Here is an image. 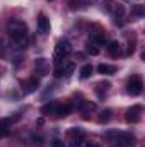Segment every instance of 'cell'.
<instances>
[{
	"mask_svg": "<svg viewBox=\"0 0 145 147\" xmlns=\"http://www.w3.org/2000/svg\"><path fill=\"white\" fill-rule=\"evenodd\" d=\"M9 29V38L10 41L17 46V48H24L29 41V33H28V26L19 21V19H12L7 26Z\"/></svg>",
	"mask_w": 145,
	"mask_h": 147,
	"instance_id": "obj_1",
	"label": "cell"
},
{
	"mask_svg": "<svg viewBox=\"0 0 145 147\" xmlns=\"http://www.w3.org/2000/svg\"><path fill=\"white\" fill-rule=\"evenodd\" d=\"M70 53H72V45H70L68 41H65V39H60V41L56 43V46H55V53H53V60H55V63H56V65H62V63L68 58Z\"/></svg>",
	"mask_w": 145,
	"mask_h": 147,
	"instance_id": "obj_2",
	"label": "cell"
},
{
	"mask_svg": "<svg viewBox=\"0 0 145 147\" xmlns=\"http://www.w3.org/2000/svg\"><path fill=\"white\" fill-rule=\"evenodd\" d=\"M109 139H113L119 147H133L135 146V137L126 132H109Z\"/></svg>",
	"mask_w": 145,
	"mask_h": 147,
	"instance_id": "obj_3",
	"label": "cell"
},
{
	"mask_svg": "<svg viewBox=\"0 0 145 147\" xmlns=\"http://www.w3.org/2000/svg\"><path fill=\"white\" fill-rule=\"evenodd\" d=\"M126 91H128L130 96H138V94H142V91H144V82H142V79L137 77V75L132 77V79L128 80Z\"/></svg>",
	"mask_w": 145,
	"mask_h": 147,
	"instance_id": "obj_4",
	"label": "cell"
},
{
	"mask_svg": "<svg viewBox=\"0 0 145 147\" xmlns=\"http://www.w3.org/2000/svg\"><path fill=\"white\" fill-rule=\"evenodd\" d=\"M84 142V132L80 128L68 130V147H82Z\"/></svg>",
	"mask_w": 145,
	"mask_h": 147,
	"instance_id": "obj_5",
	"label": "cell"
},
{
	"mask_svg": "<svg viewBox=\"0 0 145 147\" xmlns=\"http://www.w3.org/2000/svg\"><path fill=\"white\" fill-rule=\"evenodd\" d=\"M140 116H142V106L140 105H135L126 111V121L128 123H137L140 120Z\"/></svg>",
	"mask_w": 145,
	"mask_h": 147,
	"instance_id": "obj_6",
	"label": "cell"
},
{
	"mask_svg": "<svg viewBox=\"0 0 145 147\" xmlns=\"http://www.w3.org/2000/svg\"><path fill=\"white\" fill-rule=\"evenodd\" d=\"M75 70V65H73L72 62H68V63H63V65H56V70H55V75L56 77H70Z\"/></svg>",
	"mask_w": 145,
	"mask_h": 147,
	"instance_id": "obj_7",
	"label": "cell"
},
{
	"mask_svg": "<svg viewBox=\"0 0 145 147\" xmlns=\"http://www.w3.org/2000/svg\"><path fill=\"white\" fill-rule=\"evenodd\" d=\"M106 10L108 12H111L114 17H121L123 16V12H125V9H123V5H119V3H116V2H111V0H108L106 2Z\"/></svg>",
	"mask_w": 145,
	"mask_h": 147,
	"instance_id": "obj_8",
	"label": "cell"
},
{
	"mask_svg": "<svg viewBox=\"0 0 145 147\" xmlns=\"http://www.w3.org/2000/svg\"><path fill=\"white\" fill-rule=\"evenodd\" d=\"M38 31L41 34H46L50 31V19L44 16V14H39L38 16Z\"/></svg>",
	"mask_w": 145,
	"mask_h": 147,
	"instance_id": "obj_9",
	"label": "cell"
},
{
	"mask_svg": "<svg viewBox=\"0 0 145 147\" xmlns=\"http://www.w3.org/2000/svg\"><path fill=\"white\" fill-rule=\"evenodd\" d=\"M38 87H39V80L38 79H31V80H28L26 84H24V92L26 94H31V92H34Z\"/></svg>",
	"mask_w": 145,
	"mask_h": 147,
	"instance_id": "obj_10",
	"label": "cell"
},
{
	"mask_svg": "<svg viewBox=\"0 0 145 147\" xmlns=\"http://www.w3.org/2000/svg\"><path fill=\"white\" fill-rule=\"evenodd\" d=\"M97 72L103 74V75H111V74L116 72V67L114 65H108V63H101V65H97Z\"/></svg>",
	"mask_w": 145,
	"mask_h": 147,
	"instance_id": "obj_11",
	"label": "cell"
},
{
	"mask_svg": "<svg viewBox=\"0 0 145 147\" xmlns=\"http://www.w3.org/2000/svg\"><path fill=\"white\" fill-rule=\"evenodd\" d=\"M70 111H72V106H70V105H62V106H56V108H55L56 116H67Z\"/></svg>",
	"mask_w": 145,
	"mask_h": 147,
	"instance_id": "obj_12",
	"label": "cell"
},
{
	"mask_svg": "<svg viewBox=\"0 0 145 147\" xmlns=\"http://www.w3.org/2000/svg\"><path fill=\"white\" fill-rule=\"evenodd\" d=\"M94 72V69H92V65L91 63H87V65H84L82 69H80V79H89L91 75Z\"/></svg>",
	"mask_w": 145,
	"mask_h": 147,
	"instance_id": "obj_13",
	"label": "cell"
},
{
	"mask_svg": "<svg viewBox=\"0 0 145 147\" xmlns=\"http://www.w3.org/2000/svg\"><path fill=\"white\" fill-rule=\"evenodd\" d=\"M108 51H109V55L116 57V55L119 53V43H118V41H109L108 43Z\"/></svg>",
	"mask_w": 145,
	"mask_h": 147,
	"instance_id": "obj_14",
	"label": "cell"
},
{
	"mask_svg": "<svg viewBox=\"0 0 145 147\" xmlns=\"http://www.w3.org/2000/svg\"><path fill=\"white\" fill-rule=\"evenodd\" d=\"M109 82H101V84H97V94H99V98H103L106 92H108V89H109Z\"/></svg>",
	"mask_w": 145,
	"mask_h": 147,
	"instance_id": "obj_15",
	"label": "cell"
},
{
	"mask_svg": "<svg viewBox=\"0 0 145 147\" xmlns=\"http://www.w3.org/2000/svg\"><path fill=\"white\" fill-rule=\"evenodd\" d=\"M92 39H94L96 43H99V45H103V43L106 41V33H104V31H99V33H94V34H92Z\"/></svg>",
	"mask_w": 145,
	"mask_h": 147,
	"instance_id": "obj_16",
	"label": "cell"
},
{
	"mask_svg": "<svg viewBox=\"0 0 145 147\" xmlns=\"http://www.w3.org/2000/svg\"><path fill=\"white\" fill-rule=\"evenodd\" d=\"M36 69L43 74L46 72V60H44V58H38L36 60Z\"/></svg>",
	"mask_w": 145,
	"mask_h": 147,
	"instance_id": "obj_17",
	"label": "cell"
},
{
	"mask_svg": "<svg viewBox=\"0 0 145 147\" xmlns=\"http://www.w3.org/2000/svg\"><path fill=\"white\" fill-rule=\"evenodd\" d=\"M109 118H111V111H109V110L101 111V116H99V121H101V123H106V121H109Z\"/></svg>",
	"mask_w": 145,
	"mask_h": 147,
	"instance_id": "obj_18",
	"label": "cell"
},
{
	"mask_svg": "<svg viewBox=\"0 0 145 147\" xmlns=\"http://www.w3.org/2000/svg\"><path fill=\"white\" fill-rule=\"evenodd\" d=\"M132 12H133L135 16H138V17H142V16H144V7H142V5H135Z\"/></svg>",
	"mask_w": 145,
	"mask_h": 147,
	"instance_id": "obj_19",
	"label": "cell"
},
{
	"mask_svg": "<svg viewBox=\"0 0 145 147\" xmlns=\"http://www.w3.org/2000/svg\"><path fill=\"white\" fill-rule=\"evenodd\" d=\"M87 51H89L91 55H97V53H99V50H97L94 45H89V46H87Z\"/></svg>",
	"mask_w": 145,
	"mask_h": 147,
	"instance_id": "obj_20",
	"label": "cell"
},
{
	"mask_svg": "<svg viewBox=\"0 0 145 147\" xmlns=\"http://www.w3.org/2000/svg\"><path fill=\"white\" fill-rule=\"evenodd\" d=\"M51 146L53 147H63V142L58 140V139H53V140H51Z\"/></svg>",
	"mask_w": 145,
	"mask_h": 147,
	"instance_id": "obj_21",
	"label": "cell"
},
{
	"mask_svg": "<svg viewBox=\"0 0 145 147\" xmlns=\"http://www.w3.org/2000/svg\"><path fill=\"white\" fill-rule=\"evenodd\" d=\"M5 55V46H3V43L0 41V57H3Z\"/></svg>",
	"mask_w": 145,
	"mask_h": 147,
	"instance_id": "obj_22",
	"label": "cell"
},
{
	"mask_svg": "<svg viewBox=\"0 0 145 147\" xmlns=\"http://www.w3.org/2000/svg\"><path fill=\"white\" fill-rule=\"evenodd\" d=\"M85 147H101V146H99V144H94V142H87Z\"/></svg>",
	"mask_w": 145,
	"mask_h": 147,
	"instance_id": "obj_23",
	"label": "cell"
},
{
	"mask_svg": "<svg viewBox=\"0 0 145 147\" xmlns=\"http://www.w3.org/2000/svg\"><path fill=\"white\" fill-rule=\"evenodd\" d=\"M5 134H7V132H5V130H2V128H0V139H2V137H3V135H5Z\"/></svg>",
	"mask_w": 145,
	"mask_h": 147,
	"instance_id": "obj_24",
	"label": "cell"
},
{
	"mask_svg": "<svg viewBox=\"0 0 145 147\" xmlns=\"http://www.w3.org/2000/svg\"><path fill=\"white\" fill-rule=\"evenodd\" d=\"M50 2H53V0H50Z\"/></svg>",
	"mask_w": 145,
	"mask_h": 147,
	"instance_id": "obj_25",
	"label": "cell"
},
{
	"mask_svg": "<svg viewBox=\"0 0 145 147\" xmlns=\"http://www.w3.org/2000/svg\"><path fill=\"white\" fill-rule=\"evenodd\" d=\"M118 147H119V146H118Z\"/></svg>",
	"mask_w": 145,
	"mask_h": 147,
	"instance_id": "obj_26",
	"label": "cell"
}]
</instances>
